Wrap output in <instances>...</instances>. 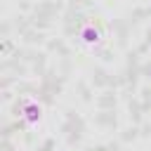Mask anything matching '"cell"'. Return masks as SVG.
Masks as SVG:
<instances>
[{
    "label": "cell",
    "mask_w": 151,
    "mask_h": 151,
    "mask_svg": "<svg viewBox=\"0 0 151 151\" xmlns=\"http://www.w3.org/2000/svg\"><path fill=\"white\" fill-rule=\"evenodd\" d=\"M21 113H24V118H26V123H28V125H38V123H40V118H42V109H40V104H38V101H33V99H28V101L24 104Z\"/></svg>",
    "instance_id": "obj_1"
},
{
    "label": "cell",
    "mask_w": 151,
    "mask_h": 151,
    "mask_svg": "<svg viewBox=\"0 0 151 151\" xmlns=\"http://www.w3.org/2000/svg\"><path fill=\"white\" fill-rule=\"evenodd\" d=\"M80 38H83V42L94 45V42H99V31H97L94 26H85V28L80 31Z\"/></svg>",
    "instance_id": "obj_2"
}]
</instances>
